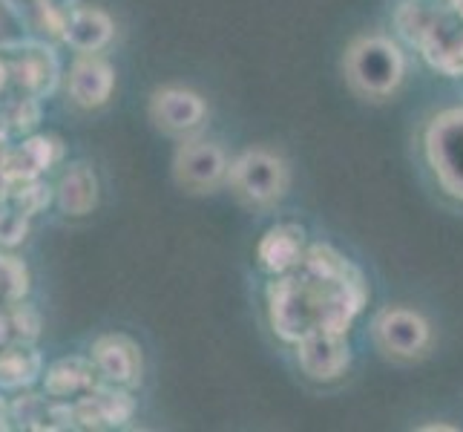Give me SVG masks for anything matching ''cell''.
Instances as JSON below:
<instances>
[{"mask_svg":"<svg viewBox=\"0 0 463 432\" xmlns=\"http://www.w3.org/2000/svg\"><path fill=\"white\" fill-rule=\"evenodd\" d=\"M116 87V72L101 53L78 55L67 75L70 101L81 110H99L109 101Z\"/></svg>","mask_w":463,"mask_h":432,"instance_id":"9c48e42d","label":"cell"},{"mask_svg":"<svg viewBox=\"0 0 463 432\" xmlns=\"http://www.w3.org/2000/svg\"><path fill=\"white\" fill-rule=\"evenodd\" d=\"M297 363L306 378L317 383L340 380L351 366V349L345 334L331 331H311L297 341Z\"/></svg>","mask_w":463,"mask_h":432,"instance_id":"ba28073f","label":"cell"},{"mask_svg":"<svg viewBox=\"0 0 463 432\" xmlns=\"http://www.w3.org/2000/svg\"><path fill=\"white\" fill-rule=\"evenodd\" d=\"M95 366L84 358H63L43 372V389L52 398H75L95 387Z\"/></svg>","mask_w":463,"mask_h":432,"instance_id":"2e32d148","label":"cell"},{"mask_svg":"<svg viewBox=\"0 0 463 432\" xmlns=\"http://www.w3.org/2000/svg\"><path fill=\"white\" fill-rule=\"evenodd\" d=\"M0 429H6V407L0 401Z\"/></svg>","mask_w":463,"mask_h":432,"instance_id":"ffe728a7","label":"cell"},{"mask_svg":"<svg viewBox=\"0 0 463 432\" xmlns=\"http://www.w3.org/2000/svg\"><path fill=\"white\" fill-rule=\"evenodd\" d=\"M231 156L219 141L204 136L179 139V148L173 153V179L182 190L194 197L213 194L228 179Z\"/></svg>","mask_w":463,"mask_h":432,"instance_id":"277c9868","label":"cell"},{"mask_svg":"<svg viewBox=\"0 0 463 432\" xmlns=\"http://www.w3.org/2000/svg\"><path fill=\"white\" fill-rule=\"evenodd\" d=\"M345 82L365 99H386L401 87L406 75V58L392 38L365 35L345 50Z\"/></svg>","mask_w":463,"mask_h":432,"instance_id":"7a4b0ae2","label":"cell"},{"mask_svg":"<svg viewBox=\"0 0 463 432\" xmlns=\"http://www.w3.org/2000/svg\"><path fill=\"white\" fill-rule=\"evenodd\" d=\"M423 148L438 185L463 202V107L443 110L429 121Z\"/></svg>","mask_w":463,"mask_h":432,"instance_id":"5b68a950","label":"cell"},{"mask_svg":"<svg viewBox=\"0 0 463 432\" xmlns=\"http://www.w3.org/2000/svg\"><path fill=\"white\" fill-rule=\"evenodd\" d=\"M452 9H455V14H458V18H460V24H463V0H458V4H455Z\"/></svg>","mask_w":463,"mask_h":432,"instance_id":"7402d4cb","label":"cell"},{"mask_svg":"<svg viewBox=\"0 0 463 432\" xmlns=\"http://www.w3.org/2000/svg\"><path fill=\"white\" fill-rule=\"evenodd\" d=\"M113 35H116V24L99 6H78L67 14V24H63V41L78 55L101 53L113 41Z\"/></svg>","mask_w":463,"mask_h":432,"instance_id":"4fadbf2b","label":"cell"},{"mask_svg":"<svg viewBox=\"0 0 463 432\" xmlns=\"http://www.w3.org/2000/svg\"><path fill=\"white\" fill-rule=\"evenodd\" d=\"M4 84H6V63L0 61V87H4Z\"/></svg>","mask_w":463,"mask_h":432,"instance_id":"44dd1931","label":"cell"},{"mask_svg":"<svg viewBox=\"0 0 463 432\" xmlns=\"http://www.w3.org/2000/svg\"><path fill=\"white\" fill-rule=\"evenodd\" d=\"M38 372H41V360L35 351H29V349L0 351V387H6V389L26 387V383L38 378Z\"/></svg>","mask_w":463,"mask_h":432,"instance_id":"e0dca14e","label":"cell"},{"mask_svg":"<svg viewBox=\"0 0 463 432\" xmlns=\"http://www.w3.org/2000/svg\"><path fill=\"white\" fill-rule=\"evenodd\" d=\"M435 18H438L435 9H426L420 0H406V4L397 9L394 24H397V32H401L406 41L420 43V38L426 35V29L432 26Z\"/></svg>","mask_w":463,"mask_h":432,"instance_id":"ac0fdd59","label":"cell"},{"mask_svg":"<svg viewBox=\"0 0 463 432\" xmlns=\"http://www.w3.org/2000/svg\"><path fill=\"white\" fill-rule=\"evenodd\" d=\"M440 4H443V6H449V9H452V6L458 4V0H440Z\"/></svg>","mask_w":463,"mask_h":432,"instance_id":"cb8c5ba5","label":"cell"},{"mask_svg":"<svg viewBox=\"0 0 463 432\" xmlns=\"http://www.w3.org/2000/svg\"><path fill=\"white\" fill-rule=\"evenodd\" d=\"M302 257H306V231L299 226H274L260 243V265L270 274H288L297 271Z\"/></svg>","mask_w":463,"mask_h":432,"instance_id":"5bb4252c","label":"cell"},{"mask_svg":"<svg viewBox=\"0 0 463 432\" xmlns=\"http://www.w3.org/2000/svg\"><path fill=\"white\" fill-rule=\"evenodd\" d=\"M331 285L334 280L311 277L302 268L299 274H294V271L279 274V280L268 288V312H270V326H274V331L282 341L297 343L306 334L319 331V312H323V302Z\"/></svg>","mask_w":463,"mask_h":432,"instance_id":"6da1fadb","label":"cell"},{"mask_svg":"<svg viewBox=\"0 0 463 432\" xmlns=\"http://www.w3.org/2000/svg\"><path fill=\"white\" fill-rule=\"evenodd\" d=\"M374 338L383 351L394 358H418L429 349L432 329L426 317L411 309H386L374 320Z\"/></svg>","mask_w":463,"mask_h":432,"instance_id":"52a82bcc","label":"cell"},{"mask_svg":"<svg viewBox=\"0 0 463 432\" xmlns=\"http://www.w3.org/2000/svg\"><path fill=\"white\" fill-rule=\"evenodd\" d=\"M423 429H455V427H446V424H429V427H423Z\"/></svg>","mask_w":463,"mask_h":432,"instance_id":"603a6c76","label":"cell"},{"mask_svg":"<svg viewBox=\"0 0 463 432\" xmlns=\"http://www.w3.org/2000/svg\"><path fill=\"white\" fill-rule=\"evenodd\" d=\"M136 401L124 387H92L90 392L78 395L72 407V421H78L84 429H113L133 418Z\"/></svg>","mask_w":463,"mask_h":432,"instance_id":"30bf717a","label":"cell"},{"mask_svg":"<svg viewBox=\"0 0 463 432\" xmlns=\"http://www.w3.org/2000/svg\"><path fill=\"white\" fill-rule=\"evenodd\" d=\"M95 372L113 387H136L141 380V349L127 334H104L92 343L90 355Z\"/></svg>","mask_w":463,"mask_h":432,"instance_id":"8fae6325","label":"cell"},{"mask_svg":"<svg viewBox=\"0 0 463 432\" xmlns=\"http://www.w3.org/2000/svg\"><path fill=\"white\" fill-rule=\"evenodd\" d=\"M225 185L231 194L248 207H270L277 205L291 187L288 162L265 148H248L231 158Z\"/></svg>","mask_w":463,"mask_h":432,"instance_id":"3957f363","label":"cell"},{"mask_svg":"<svg viewBox=\"0 0 463 432\" xmlns=\"http://www.w3.org/2000/svg\"><path fill=\"white\" fill-rule=\"evenodd\" d=\"M147 116L158 133L170 139L196 136L207 121V104L196 90H187L179 84L158 87L150 95Z\"/></svg>","mask_w":463,"mask_h":432,"instance_id":"8992f818","label":"cell"},{"mask_svg":"<svg viewBox=\"0 0 463 432\" xmlns=\"http://www.w3.org/2000/svg\"><path fill=\"white\" fill-rule=\"evenodd\" d=\"M418 46L432 70L449 75V78L463 75V24H460V18L452 21L449 14L438 12V18L426 29V35L420 38Z\"/></svg>","mask_w":463,"mask_h":432,"instance_id":"7c38bea8","label":"cell"},{"mask_svg":"<svg viewBox=\"0 0 463 432\" xmlns=\"http://www.w3.org/2000/svg\"><path fill=\"white\" fill-rule=\"evenodd\" d=\"M24 292H26V268L12 257H0V294L21 297Z\"/></svg>","mask_w":463,"mask_h":432,"instance_id":"d6986e66","label":"cell"},{"mask_svg":"<svg viewBox=\"0 0 463 432\" xmlns=\"http://www.w3.org/2000/svg\"><path fill=\"white\" fill-rule=\"evenodd\" d=\"M55 194L61 211L67 216H87L99 202V182H95V173L87 165L78 162L61 176Z\"/></svg>","mask_w":463,"mask_h":432,"instance_id":"9a60e30c","label":"cell"}]
</instances>
